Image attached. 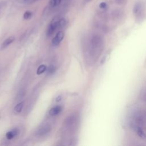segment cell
<instances>
[{
  "mask_svg": "<svg viewBox=\"0 0 146 146\" xmlns=\"http://www.w3.org/2000/svg\"><path fill=\"white\" fill-rule=\"evenodd\" d=\"M59 27H58V21H54V22H51L49 25V26L47 29V31H46L47 36H49L53 34V33Z\"/></svg>",
  "mask_w": 146,
  "mask_h": 146,
  "instance_id": "obj_4",
  "label": "cell"
},
{
  "mask_svg": "<svg viewBox=\"0 0 146 146\" xmlns=\"http://www.w3.org/2000/svg\"><path fill=\"white\" fill-rule=\"evenodd\" d=\"M32 16V13L30 11H26L23 14V18L25 19H28L30 18Z\"/></svg>",
  "mask_w": 146,
  "mask_h": 146,
  "instance_id": "obj_13",
  "label": "cell"
},
{
  "mask_svg": "<svg viewBox=\"0 0 146 146\" xmlns=\"http://www.w3.org/2000/svg\"><path fill=\"white\" fill-rule=\"evenodd\" d=\"M46 69H47L46 66L44 64H42V65L39 66V67L38 68L37 71H36V73H37L38 75H40V74H42L43 72H44L46 71Z\"/></svg>",
  "mask_w": 146,
  "mask_h": 146,
  "instance_id": "obj_11",
  "label": "cell"
},
{
  "mask_svg": "<svg viewBox=\"0 0 146 146\" xmlns=\"http://www.w3.org/2000/svg\"><path fill=\"white\" fill-rule=\"evenodd\" d=\"M51 127L48 125H45L42 127H40L36 131V135L38 136H42L47 134L50 131Z\"/></svg>",
  "mask_w": 146,
  "mask_h": 146,
  "instance_id": "obj_3",
  "label": "cell"
},
{
  "mask_svg": "<svg viewBox=\"0 0 146 146\" xmlns=\"http://www.w3.org/2000/svg\"><path fill=\"white\" fill-rule=\"evenodd\" d=\"M104 47V39L103 36L95 34L92 36L90 43V52L94 59H97L102 54Z\"/></svg>",
  "mask_w": 146,
  "mask_h": 146,
  "instance_id": "obj_1",
  "label": "cell"
},
{
  "mask_svg": "<svg viewBox=\"0 0 146 146\" xmlns=\"http://www.w3.org/2000/svg\"><path fill=\"white\" fill-rule=\"evenodd\" d=\"M107 7V5L106 2H102L99 4V7L102 9H105Z\"/></svg>",
  "mask_w": 146,
  "mask_h": 146,
  "instance_id": "obj_15",
  "label": "cell"
},
{
  "mask_svg": "<svg viewBox=\"0 0 146 146\" xmlns=\"http://www.w3.org/2000/svg\"><path fill=\"white\" fill-rule=\"evenodd\" d=\"M133 129L137 135L141 139H145L146 138V133L144 131V129L139 125H137L136 123L133 126Z\"/></svg>",
  "mask_w": 146,
  "mask_h": 146,
  "instance_id": "obj_5",
  "label": "cell"
},
{
  "mask_svg": "<svg viewBox=\"0 0 146 146\" xmlns=\"http://www.w3.org/2000/svg\"><path fill=\"white\" fill-rule=\"evenodd\" d=\"M37 1V0H28V1H27V2H35V1Z\"/></svg>",
  "mask_w": 146,
  "mask_h": 146,
  "instance_id": "obj_17",
  "label": "cell"
},
{
  "mask_svg": "<svg viewBox=\"0 0 146 146\" xmlns=\"http://www.w3.org/2000/svg\"><path fill=\"white\" fill-rule=\"evenodd\" d=\"M23 107V102H21L19 103H18L17 105H16V106L14 108V110L15 112H20Z\"/></svg>",
  "mask_w": 146,
  "mask_h": 146,
  "instance_id": "obj_12",
  "label": "cell"
},
{
  "mask_svg": "<svg viewBox=\"0 0 146 146\" xmlns=\"http://www.w3.org/2000/svg\"><path fill=\"white\" fill-rule=\"evenodd\" d=\"M133 13L137 17H141L143 13V6L140 2H137L135 4L133 8Z\"/></svg>",
  "mask_w": 146,
  "mask_h": 146,
  "instance_id": "obj_2",
  "label": "cell"
},
{
  "mask_svg": "<svg viewBox=\"0 0 146 146\" xmlns=\"http://www.w3.org/2000/svg\"><path fill=\"white\" fill-rule=\"evenodd\" d=\"M18 131L17 129H13L12 131H9L8 132H7L6 135V138L9 140L12 139L18 134Z\"/></svg>",
  "mask_w": 146,
  "mask_h": 146,
  "instance_id": "obj_9",
  "label": "cell"
},
{
  "mask_svg": "<svg viewBox=\"0 0 146 146\" xmlns=\"http://www.w3.org/2000/svg\"><path fill=\"white\" fill-rule=\"evenodd\" d=\"M14 39H15V38L14 36H10L9 38H8L7 39H6L2 44L1 49H3V48H6V47H7L10 44H11L12 42H13Z\"/></svg>",
  "mask_w": 146,
  "mask_h": 146,
  "instance_id": "obj_8",
  "label": "cell"
},
{
  "mask_svg": "<svg viewBox=\"0 0 146 146\" xmlns=\"http://www.w3.org/2000/svg\"><path fill=\"white\" fill-rule=\"evenodd\" d=\"M116 3L118 5H123L125 3V0H115Z\"/></svg>",
  "mask_w": 146,
  "mask_h": 146,
  "instance_id": "obj_16",
  "label": "cell"
},
{
  "mask_svg": "<svg viewBox=\"0 0 146 146\" xmlns=\"http://www.w3.org/2000/svg\"><path fill=\"white\" fill-rule=\"evenodd\" d=\"M24 1H27L28 0H24Z\"/></svg>",
  "mask_w": 146,
  "mask_h": 146,
  "instance_id": "obj_18",
  "label": "cell"
},
{
  "mask_svg": "<svg viewBox=\"0 0 146 146\" xmlns=\"http://www.w3.org/2000/svg\"><path fill=\"white\" fill-rule=\"evenodd\" d=\"M55 70V68L54 66H50L48 68V74H52Z\"/></svg>",
  "mask_w": 146,
  "mask_h": 146,
  "instance_id": "obj_14",
  "label": "cell"
},
{
  "mask_svg": "<svg viewBox=\"0 0 146 146\" xmlns=\"http://www.w3.org/2000/svg\"><path fill=\"white\" fill-rule=\"evenodd\" d=\"M61 111H62V107L59 106H58L51 108L49 111V114L51 116H55L59 113Z\"/></svg>",
  "mask_w": 146,
  "mask_h": 146,
  "instance_id": "obj_7",
  "label": "cell"
},
{
  "mask_svg": "<svg viewBox=\"0 0 146 146\" xmlns=\"http://www.w3.org/2000/svg\"><path fill=\"white\" fill-rule=\"evenodd\" d=\"M61 3V0H50L49 5L51 7H55L58 6Z\"/></svg>",
  "mask_w": 146,
  "mask_h": 146,
  "instance_id": "obj_10",
  "label": "cell"
},
{
  "mask_svg": "<svg viewBox=\"0 0 146 146\" xmlns=\"http://www.w3.org/2000/svg\"><path fill=\"white\" fill-rule=\"evenodd\" d=\"M64 37V33L63 31H59L55 36L52 40V44L53 46H57L63 39Z\"/></svg>",
  "mask_w": 146,
  "mask_h": 146,
  "instance_id": "obj_6",
  "label": "cell"
}]
</instances>
